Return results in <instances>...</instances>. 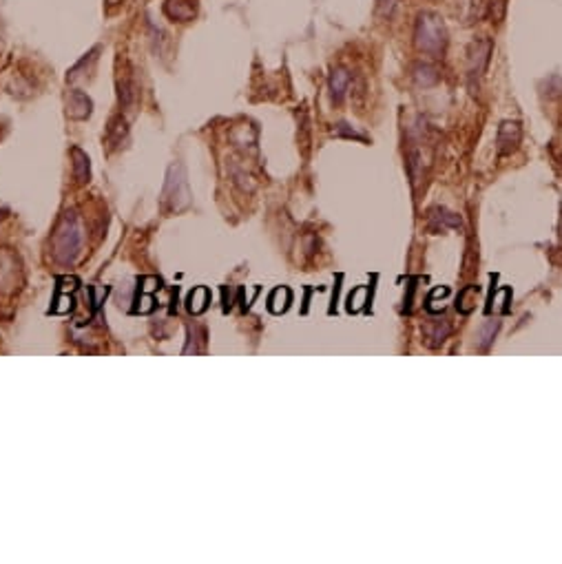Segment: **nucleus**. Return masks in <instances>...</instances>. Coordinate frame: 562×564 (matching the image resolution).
<instances>
[{
    "label": "nucleus",
    "instance_id": "nucleus-16",
    "mask_svg": "<svg viewBox=\"0 0 562 564\" xmlns=\"http://www.w3.org/2000/svg\"><path fill=\"white\" fill-rule=\"evenodd\" d=\"M158 286H160V281L155 277H146L144 279V286H142V293H153Z\"/></svg>",
    "mask_w": 562,
    "mask_h": 564
},
{
    "label": "nucleus",
    "instance_id": "nucleus-13",
    "mask_svg": "<svg viewBox=\"0 0 562 564\" xmlns=\"http://www.w3.org/2000/svg\"><path fill=\"white\" fill-rule=\"evenodd\" d=\"M397 5H399V0H376V13L381 18H392Z\"/></svg>",
    "mask_w": 562,
    "mask_h": 564
},
{
    "label": "nucleus",
    "instance_id": "nucleus-1",
    "mask_svg": "<svg viewBox=\"0 0 562 564\" xmlns=\"http://www.w3.org/2000/svg\"><path fill=\"white\" fill-rule=\"evenodd\" d=\"M414 44L421 53L440 56L447 47V29L434 11H421L414 23Z\"/></svg>",
    "mask_w": 562,
    "mask_h": 564
},
{
    "label": "nucleus",
    "instance_id": "nucleus-7",
    "mask_svg": "<svg viewBox=\"0 0 562 564\" xmlns=\"http://www.w3.org/2000/svg\"><path fill=\"white\" fill-rule=\"evenodd\" d=\"M521 140V127L516 122H503L498 131V150L500 153H509V150L518 144Z\"/></svg>",
    "mask_w": 562,
    "mask_h": 564
},
{
    "label": "nucleus",
    "instance_id": "nucleus-12",
    "mask_svg": "<svg viewBox=\"0 0 562 564\" xmlns=\"http://www.w3.org/2000/svg\"><path fill=\"white\" fill-rule=\"evenodd\" d=\"M120 102H122L124 106H131L135 102V86L129 80L120 82Z\"/></svg>",
    "mask_w": 562,
    "mask_h": 564
},
{
    "label": "nucleus",
    "instance_id": "nucleus-8",
    "mask_svg": "<svg viewBox=\"0 0 562 564\" xmlns=\"http://www.w3.org/2000/svg\"><path fill=\"white\" fill-rule=\"evenodd\" d=\"M347 86H350V73H347L343 67L339 69H334L330 73V96L334 102H341L343 96H345V91Z\"/></svg>",
    "mask_w": 562,
    "mask_h": 564
},
{
    "label": "nucleus",
    "instance_id": "nucleus-5",
    "mask_svg": "<svg viewBox=\"0 0 562 564\" xmlns=\"http://www.w3.org/2000/svg\"><path fill=\"white\" fill-rule=\"evenodd\" d=\"M164 13L175 23H189L197 13V0H166Z\"/></svg>",
    "mask_w": 562,
    "mask_h": 564
},
{
    "label": "nucleus",
    "instance_id": "nucleus-6",
    "mask_svg": "<svg viewBox=\"0 0 562 564\" xmlns=\"http://www.w3.org/2000/svg\"><path fill=\"white\" fill-rule=\"evenodd\" d=\"M91 109H94L91 98L82 91H71L67 96V115L71 120H87L91 115Z\"/></svg>",
    "mask_w": 562,
    "mask_h": 564
},
{
    "label": "nucleus",
    "instance_id": "nucleus-2",
    "mask_svg": "<svg viewBox=\"0 0 562 564\" xmlns=\"http://www.w3.org/2000/svg\"><path fill=\"white\" fill-rule=\"evenodd\" d=\"M82 246V231L75 217L65 215V219L58 224L53 239H51V250H53V259L60 264H71L75 255L80 252Z\"/></svg>",
    "mask_w": 562,
    "mask_h": 564
},
{
    "label": "nucleus",
    "instance_id": "nucleus-15",
    "mask_svg": "<svg viewBox=\"0 0 562 564\" xmlns=\"http://www.w3.org/2000/svg\"><path fill=\"white\" fill-rule=\"evenodd\" d=\"M153 308H155L153 297H151L148 293H144V297H142V306H138V312H140V314H146V312H151Z\"/></svg>",
    "mask_w": 562,
    "mask_h": 564
},
{
    "label": "nucleus",
    "instance_id": "nucleus-14",
    "mask_svg": "<svg viewBox=\"0 0 562 564\" xmlns=\"http://www.w3.org/2000/svg\"><path fill=\"white\" fill-rule=\"evenodd\" d=\"M56 303H58V306H53V312H56V314H65V312H69L71 306H73V301H71L69 295H60V297L56 299Z\"/></svg>",
    "mask_w": 562,
    "mask_h": 564
},
{
    "label": "nucleus",
    "instance_id": "nucleus-10",
    "mask_svg": "<svg viewBox=\"0 0 562 564\" xmlns=\"http://www.w3.org/2000/svg\"><path fill=\"white\" fill-rule=\"evenodd\" d=\"M412 75H414V80H416L421 86H432V84L438 82V73H436V69H434L432 65H428V63H419V65H414Z\"/></svg>",
    "mask_w": 562,
    "mask_h": 564
},
{
    "label": "nucleus",
    "instance_id": "nucleus-4",
    "mask_svg": "<svg viewBox=\"0 0 562 564\" xmlns=\"http://www.w3.org/2000/svg\"><path fill=\"white\" fill-rule=\"evenodd\" d=\"M494 49V42L490 38H476L472 44H469L467 51V73L469 78H480L490 65V56Z\"/></svg>",
    "mask_w": 562,
    "mask_h": 564
},
{
    "label": "nucleus",
    "instance_id": "nucleus-9",
    "mask_svg": "<svg viewBox=\"0 0 562 564\" xmlns=\"http://www.w3.org/2000/svg\"><path fill=\"white\" fill-rule=\"evenodd\" d=\"M208 303H210V293H208V288L204 286H197L195 290L189 295V312L191 314H202L206 308H208Z\"/></svg>",
    "mask_w": 562,
    "mask_h": 564
},
{
    "label": "nucleus",
    "instance_id": "nucleus-17",
    "mask_svg": "<svg viewBox=\"0 0 562 564\" xmlns=\"http://www.w3.org/2000/svg\"><path fill=\"white\" fill-rule=\"evenodd\" d=\"M60 283H63V293H67V290L71 293V290H75V286H78V281H75L73 277H69V279H63Z\"/></svg>",
    "mask_w": 562,
    "mask_h": 564
},
{
    "label": "nucleus",
    "instance_id": "nucleus-11",
    "mask_svg": "<svg viewBox=\"0 0 562 564\" xmlns=\"http://www.w3.org/2000/svg\"><path fill=\"white\" fill-rule=\"evenodd\" d=\"M71 158H73V175H75V179L84 181L89 177V158L82 153L80 148H73Z\"/></svg>",
    "mask_w": 562,
    "mask_h": 564
},
{
    "label": "nucleus",
    "instance_id": "nucleus-3",
    "mask_svg": "<svg viewBox=\"0 0 562 564\" xmlns=\"http://www.w3.org/2000/svg\"><path fill=\"white\" fill-rule=\"evenodd\" d=\"M164 202L169 204L173 212H179L191 206V188H189V179L186 173L181 169V164H173L166 175V184H164Z\"/></svg>",
    "mask_w": 562,
    "mask_h": 564
}]
</instances>
